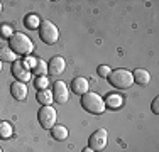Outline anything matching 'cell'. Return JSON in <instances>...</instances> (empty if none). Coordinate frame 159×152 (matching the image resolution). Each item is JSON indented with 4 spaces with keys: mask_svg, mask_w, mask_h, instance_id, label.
Masks as SVG:
<instances>
[{
    "mask_svg": "<svg viewBox=\"0 0 159 152\" xmlns=\"http://www.w3.org/2000/svg\"><path fill=\"white\" fill-rule=\"evenodd\" d=\"M9 44H10V49H12L16 54H20V56H27L34 51L32 41L22 32H14L9 39Z\"/></svg>",
    "mask_w": 159,
    "mask_h": 152,
    "instance_id": "6da1fadb",
    "label": "cell"
},
{
    "mask_svg": "<svg viewBox=\"0 0 159 152\" xmlns=\"http://www.w3.org/2000/svg\"><path fill=\"white\" fill-rule=\"evenodd\" d=\"M81 106L88 113H93V115H100V113L105 112V101H103V98L98 96L97 93H90V91L81 96Z\"/></svg>",
    "mask_w": 159,
    "mask_h": 152,
    "instance_id": "7a4b0ae2",
    "label": "cell"
},
{
    "mask_svg": "<svg viewBox=\"0 0 159 152\" xmlns=\"http://www.w3.org/2000/svg\"><path fill=\"white\" fill-rule=\"evenodd\" d=\"M108 83L119 90H127L132 86L134 78H132V73L127 69H115L108 74Z\"/></svg>",
    "mask_w": 159,
    "mask_h": 152,
    "instance_id": "3957f363",
    "label": "cell"
},
{
    "mask_svg": "<svg viewBox=\"0 0 159 152\" xmlns=\"http://www.w3.org/2000/svg\"><path fill=\"white\" fill-rule=\"evenodd\" d=\"M37 29H39V37H41V41H43L44 44L52 46V44L58 42L59 30L51 20H41V24H39Z\"/></svg>",
    "mask_w": 159,
    "mask_h": 152,
    "instance_id": "277c9868",
    "label": "cell"
},
{
    "mask_svg": "<svg viewBox=\"0 0 159 152\" xmlns=\"http://www.w3.org/2000/svg\"><path fill=\"white\" fill-rule=\"evenodd\" d=\"M88 144H90L88 147L92 150H95V152L103 150L105 147H107V144H108V134H107V130H105V128H98V130H95L92 135H90Z\"/></svg>",
    "mask_w": 159,
    "mask_h": 152,
    "instance_id": "5b68a950",
    "label": "cell"
},
{
    "mask_svg": "<svg viewBox=\"0 0 159 152\" xmlns=\"http://www.w3.org/2000/svg\"><path fill=\"white\" fill-rule=\"evenodd\" d=\"M56 118H58V113H56V110L52 108L51 105L43 106V108L39 110V113H37V120H39V123L43 125L44 128H52L54 127Z\"/></svg>",
    "mask_w": 159,
    "mask_h": 152,
    "instance_id": "8992f818",
    "label": "cell"
},
{
    "mask_svg": "<svg viewBox=\"0 0 159 152\" xmlns=\"http://www.w3.org/2000/svg\"><path fill=\"white\" fill-rule=\"evenodd\" d=\"M68 98H70V91H68L66 83L56 81L54 85H52V100L59 105H64L68 101Z\"/></svg>",
    "mask_w": 159,
    "mask_h": 152,
    "instance_id": "52a82bcc",
    "label": "cell"
},
{
    "mask_svg": "<svg viewBox=\"0 0 159 152\" xmlns=\"http://www.w3.org/2000/svg\"><path fill=\"white\" fill-rule=\"evenodd\" d=\"M12 74L22 83L31 79V71H29V66H27L25 61H16V63L12 64Z\"/></svg>",
    "mask_w": 159,
    "mask_h": 152,
    "instance_id": "ba28073f",
    "label": "cell"
},
{
    "mask_svg": "<svg viewBox=\"0 0 159 152\" xmlns=\"http://www.w3.org/2000/svg\"><path fill=\"white\" fill-rule=\"evenodd\" d=\"M64 68H66V61H64L63 56H54V58H51V61L48 64V73L61 74L64 71Z\"/></svg>",
    "mask_w": 159,
    "mask_h": 152,
    "instance_id": "9c48e42d",
    "label": "cell"
},
{
    "mask_svg": "<svg viewBox=\"0 0 159 152\" xmlns=\"http://www.w3.org/2000/svg\"><path fill=\"white\" fill-rule=\"evenodd\" d=\"M88 79L86 78H81V76H78V78H75L73 81H71V91H73L75 95H80V96H83L85 93H88Z\"/></svg>",
    "mask_w": 159,
    "mask_h": 152,
    "instance_id": "30bf717a",
    "label": "cell"
},
{
    "mask_svg": "<svg viewBox=\"0 0 159 152\" xmlns=\"http://www.w3.org/2000/svg\"><path fill=\"white\" fill-rule=\"evenodd\" d=\"M10 93H12V96L16 98V100H24V98H27V85H24L22 81H16L12 83V86H10Z\"/></svg>",
    "mask_w": 159,
    "mask_h": 152,
    "instance_id": "8fae6325",
    "label": "cell"
},
{
    "mask_svg": "<svg viewBox=\"0 0 159 152\" xmlns=\"http://www.w3.org/2000/svg\"><path fill=\"white\" fill-rule=\"evenodd\" d=\"M132 78H134V81L137 83V85H149L151 83V73L147 69H142V68H139V69H135L134 73H132Z\"/></svg>",
    "mask_w": 159,
    "mask_h": 152,
    "instance_id": "7c38bea8",
    "label": "cell"
},
{
    "mask_svg": "<svg viewBox=\"0 0 159 152\" xmlns=\"http://www.w3.org/2000/svg\"><path fill=\"white\" fill-rule=\"evenodd\" d=\"M51 135H52V139H56V140H66L68 139V128L64 127V125H54V127L51 128Z\"/></svg>",
    "mask_w": 159,
    "mask_h": 152,
    "instance_id": "4fadbf2b",
    "label": "cell"
},
{
    "mask_svg": "<svg viewBox=\"0 0 159 152\" xmlns=\"http://www.w3.org/2000/svg\"><path fill=\"white\" fill-rule=\"evenodd\" d=\"M31 64H32V71L36 74H39V76H44L48 73V64L44 63L43 59H39V58H36V59H32L31 61Z\"/></svg>",
    "mask_w": 159,
    "mask_h": 152,
    "instance_id": "5bb4252c",
    "label": "cell"
},
{
    "mask_svg": "<svg viewBox=\"0 0 159 152\" xmlns=\"http://www.w3.org/2000/svg\"><path fill=\"white\" fill-rule=\"evenodd\" d=\"M122 103H124V98L120 95H108L107 101H105V106H108V108H119V106H122Z\"/></svg>",
    "mask_w": 159,
    "mask_h": 152,
    "instance_id": "9a60e30c",
    "label": "cell"
},
{
    "mask_svg": "<svg viewBox=\"0 0 159 152\" xmlns=\"http://www.w3.org/2000/svg\"><path fill=\"white\" fill-rule=\"evenodd\" d=\"M0 61H7V63H16V52L10 47H0Z\"/></svg>",
    "mask_w": 159,
    "mask_h": 152,
    "instance_id": "2e32d148",
    "label": "cell"
},
{
    "mask_svg": "<svg viewBox=\"0 0 159 152\" xmlns=\"http://www.w3.org/2000/svg\"><path fill=\"white\" fill-rule=\"evenodd\" d=\"M37 101L39 103H43L44 106H48V105H51V101H52V93L51 91H48V90H41L39 93H37Z\"/></svg>",
    "mask_w": 159,
    "mask_h": 152,
    "instance_id": "e0dca14e",
    "label": "cell"
},
{
    "mask_svg": "<svg viewBox=\"0 0 159 152\" xmlns=\"http://www.w3.org/2000/svg\"><path fill=\"white\" fill-rule=\"evenodd\" d=\"M14 134V128L9 122H0V139H10Z\"/></svg>",
    "mask_w": 159,
    "mask_h": 152,
    "instance_id": "ac0fdd59",
    "label": "cell"
},
{
    "mask_svg": "<svg viewBox=\"0 0 159 152\" xmlns=\"http://www.w3.org/2000/svg\"><path fill=\"white\" fill-rule=\"evenodd\" d=\"M24 24H25V27H29V29H37L39 27V24H41V19L37 17V15H27V17L24 19Z\"/></svg>",
    "mask_w": 159,
    "mask_h": 152,
    "instance_id": "d6986e66",
    "label": "cell"
},
{
    "mask_svg": "<svg viewBox=\"0 0 159 152\" xmlns=\"http://www.w3.org/2000/svg\"><path fill=\"white\" fill-rule=\"evenodd\" d=\"M12 34H14V29L10 27L9 24H2V25H0V36H2V37H9V39H10Z\"/></svg>",
    "mask_w": 159,
    "mask_h": 152,
    "instance_id": "ffe728a7",
    "label": "cell"
},
{
    "mask_svg": "<svg viewBox=\"0 0 159 152\" xmlns=\"http://www.w3.org/2000/svg\"><path fill=\"white\" fill-rule=\"evenodd\" d=\"M49 85V83H48V78H46V76H39V78H37L36 79V88L37 90H46V86Z\"/></svg>",
    "mask_w": 159,
    "mask_h": 152,
    "instance_id": "44dd1931",
    "label": "cell"
},
{
    "mask_svg": "<svg viewBox=\"0 0 159 152\" xmlns=\"http://www.w3.org/2000/svg\"><path fill=\"white\" fill-rule=\"evenodd\" d=\"M110 73H112V69L108 66H98V74H100L102 78H108Z\"/></svg>",
    "mask_w": 159,
    "mask_h": 152,
    "instance_id": "7402d4cb",
    "label": "cell"
},
{
    "mask_svg": "<svg viewBox=\"0 0 159 152\" xmlns=\"http://www.w3.org/2000/svg\"><path fill=\"white\" fill-rule=\"evenodd\" d=\"M152 112L154 113H159V98H154V101H152Z\"/></svg>",
    "mask_w": 159,
    "mask_h": 152,
    "instance_id": "603a6c76",
    "label": "cell"
},
{
    "mask_svg": "<svg viewBox=\"0 0 159 152\" xmlns=\"http://www.w3.org/2000/svg\"><path fill=\"white\" fill-rule=\"evenodd\" d=\"M83 152H95V150H92V149H90V147H86V149L83 150Z\"/></svg>",
    "mask_w": 159,
    "mask_h": 152,
    "instance_id": "cb8c5ba5",
    "label": "cell"
},
{
    "mask_svg": "<svg viewBox=\"0 0 159 152\" xmlns=\"http://www.w3.org/2000/svg\"><path fill=\"white\" fill-rule=\"evenodd\" d=\"M0 73H2V61H0Z\"/></svg>",
    "mask_w": 159,
    "mask_h": 152,
    "instance_id": "d4e9b609",
    "label": "cell"
},
{
    "mask_svg": "<svg viewBox=\"0 0 159 152\" xmlns=\"http://www.w3.org/2000/svg\"><path fill=\"white\" fill-rule=\"evenodd\" d=\"M2 9H3V7H2V3H0V12H2Z\"/></svg>",
    "mask_w": 159,
    "mask_h": 152,
    "instance_id": "484cf974",
    "label": "cell"
},
{
    "mask_svg": "<svg viewBox=\"0 0 159 152\" xmlns=\"http://www.w3.org/2000/svg\"><path fill=\"white\" fill-rule=\"evenodd\" d=\"M0 152H2V149H0Z\"/></svg>",
    "mask_w": 159,
    "mask_h": 152,
    "instance_id": "4316f807",
    "label": "cell"
}]
</instances>
